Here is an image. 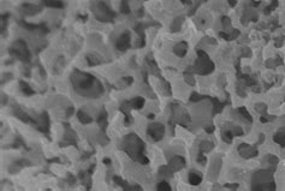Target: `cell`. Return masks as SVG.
<instances>
[{
    "label": "cell",
    "instance_id": "27",
    "mask_svg": "<svg viewBox=\"0 0 285 191\" xmlns=\"http://www.w3.org/2000/svg\"><path fill=\"white\" fill-rule=\"evenodd\" d=\"M103 162H105L106 165H111V160H110V159H105V160H103Z\"/></svg>",
    "mask_w": 285,
    "mask_h": 191
},
{
    "label": "cell",
    "instance_id": "21",
    "mask_svg": "<svg viewBox=\"0 0 285 191\" xmlns=\"http://www.w3.org/2000/svg\"><path fill=\"white\" fill-rule=\"evenodd\" d=\"M158 189H159V190H171V186H170L166 181H161V183L158 185Z\"/></svg>",
    "mask_w": 285,
    "mask_h": 191
},
{
    "label": "cell",
    "instance_id": "26",
    "mask_svg": "<svg viewBox=\"0 0 285 191\" xmlns=\"http://www.w3.org/2000/svg\"><path fill=\"white\" fill-rule=\"evenodd\" d=\"M72 113H73V107H69V108H68V111H66V114H68V117H70Z\"/></svg>",
    "mask_w": 285,
    "mask_h": 191
},
{
    "label": "cell",
    "instance_id": "6",
    "mask_svg": "<svg viewBox=\"0 0 285 191\" xmlns=\"http://www.w3.org/2000/svg\"><path fill=\"white\" fill-rule=\"evenodd\" d=\"M117 47H118V50H125L126 48L130 47V35H129V33L123 34L122 36L119 37V40L117 41Z\"/></svg>",
    "mask_w": 285,
    "mask_h": 191
},
{
    "label": "cell",
    "instance_id": "4",
    "mask_svg": "<svg viewBox=\"0 0 285 191\" xmlns=\"http://www.w3.org/2000/svg\"><path fill=\"white\" fill-rule=\"evenodd\" d=\"M114 16L112 11L103 4V2H99L98 4V9H96V18L99 20H110Z\"/></svg>",
    "mask_w": 285,
    "mask_h": 191
},
{
    "label": "cell",
    "instance_id": "5",
    "mask_svg": "<svg viewBox=\"0 0 285 191\" xmlns=\"http://www.w3.org/2000/svg\"><path fill=\"white\" fill-rule=\"evenodd\" d=\"M164 132H165V128L161 124H152L148 128V135L154 141H160L163 138Z\"/></svg>",
    "mask_w": 285,
    "mask_h": 191
},
{
    "label": "cell",
    "instance_id": "11",
    "mask_svg": "<svg viewBox=\"0 0 285 191\" xmlns=\"http://www.w3.org/2000/svg\"><path fill=\"white\" fill-rule=\"evenodd\" d=\"M130 105H131V107L136 108V110H141L143 107V105H144V100L141 96H137V98H135V99L130 101Z\"/></svg>",
    "mask_w": 285,
    "mask_h": 191
},
{
    "label": "cell",
    "instance_id": "23",
    "mask_svg": "<svg viewBox=\"0 0 285 191\" xmlns=\"http://www.w3.org/2000/svg\"><path fill=\"white\" fill-rule=\"evenodd\" d=\"M87 61H88L89 65H98V64H100V60H95V58L92 57V55L87 57Z\"/></svg>",
    "mask_w": 285,
    "mask_h": 191
},
{
    "label": "cell",
    "instance_id": "19",
    "mask_svg": "<svg viewBox=\"0 0 285 191\" xmlns=\"http://www.w3.org/2000/svg\"><path fill=\"white\" fill-rule=\"evenodd\" d=\"M24 28H27L28 30H37L40 28H45L43 25H35V24H28V23H22Z\"/></svg>",
    "mask_w": 285,
    "mask_h": 191
},
{
    "label": "cell",
    "instance_id": "8",
    "mask_svg": "<svg viewBox=\"0 0 285 191\" xmlns=\"http://www.w3.org/2000/svg\"><path fill=\"white\" fill-rule=\"evenodd\" d=\"M39 129H40L42 132H46V133H48V128H50V119H48V115H47V113H43L42 115H41L40 118V123H39Z\"/></svg>",
    "mask_w": 285,
    "mask_h": 191
},
{
    "label": "cell",
    "instance_id": "7",
    "mask_svg": "<svg viewBox=\"0 0 285 191\" xmlns=\"http://www.w3.org/2000/svg\"><path fill=\"white\" fill-rule=\"evenodd\" d=\"M238 150H239V154L242 155V156H244V158H252V156H255L256 155V153L257 151L255 150L253 147H250V145H248V144H242V145H239V148H238Z\"/></svg>",
    "mask_w": 285,
    "mask_h": 191
},
{
    "label": "cell",
    "instance_id": "13",
    "mask_svg": "<svg viewBox=\"0 0 285 191\" xmlns=\"http://www.w3.org/2000/svg\"><path fill=\"white\" fill-rule=\"evenodd\" d=\"M77 117H78L80 121H81V123H83V124H89V123H92V121H93L92 117H89L87 113H84L83 111L78 112V113H77Z\"/></svg>",
    "mask_w": 285,
    "mask_h": 191
},
{
    "label": "cell",
    "instance_id": "17",
    "mask_svg": "<svg viewBox=\"0 0 285 191\" xmlns=\"http://www.w3.org/2000/svg\"><path fill=\"white\" fill-rule=\"evenodd\" d=\"M43 1L50 7H63V4L59 0H43Z\"/></svg>",
    "mask_w": 285,
    "mask_h": 191
},
{
    "label": "cell",
    "instance_id": "2",
    "mask_svg": "<svg viewBox=\"0 0 285 191\" xmlns=\"http://www.w3.org/2000/svg\"><path fill=\"white\" fill-rule=\"evenodd\" d=\"M123 148L134 160H137V159L140 160L141 156H143V142L135 133H130L124 138V147Z\"/></svg>",
    "mask_w": 285,
    "mask_h": 191
},
{
    "label": "cell",
    "instance_id": "18",
    "mask_svg": "<svg viewBox=\"0 0 285 191\" xmlns=\"http://www.w3.org/2000/svg\"><path fill=\"white\" fill-rule=\"evenodd\" d=\"M130 7H129V2H128V0H122V2H121V11H122L123 13H129L130 12Z\"/></svg>",
    "mask_w": 285,
    "mask_h": 191
},
{
    "label": "cell",
    "instance_id": "12",
    "mask_svg": "<svg viewBox=\"0 0 285 191\" xmlns=\"http://www.w3.org/2000/svg\"><path fill=\"white\" fill-rule=\"evenodd\" d=\"M174 53H176L177 55H179V57H183L184 54L186 53V43H185V42H182V43L177 45L176 48H174Z\"/></svg>",
    "mask_w": 285,
    "mask_h": 191
},
{
    "label": "cell",
    "instance_id": "28",
    "mask_svg": "<svg viewBox=\"0 0 285 191\" xmlns=\"http://www.w3.org/2000/svg\"><path fill=\"white\" fill-rule=\"evenodd\" d=\"M148 118H149V119H153V118H154V114H148Z\"/></svg>",
    "mask_w": 285,
    "mask_h": 191
},
{
    "label": "cell",
    "instance_id": "1",
    "mask_svg": "<svg viewBox=\"0 0 285 191\" xmlns=\"http://www.w3.org/2000/svg\"><path fill=\"white\" fill-rule=\"evenodd\" d=\"M96 82L98 80H95L94 76L80 72L78 70H76L75 75H72V83H73L76 90L81 93L84 96H88V98H96L98 95H100L103 91V88L100 84V82L96 85H94V83H96Z\"/></svg>",
    "mask_w": 285,
    "mask_h": 191
},
{
    "label": "cell",
    "instance_id": "24",
    "mask_svg": "<svg viewBox=\"0 0 285 191\" xmlns=\"http://www.w3.org/2000/svg\"><path fill=\"white\" fill-rule=\"evenodd\" d=\"M239 112H241V113L244 115V117L247 118V119H248V120L252 121V117H250V114L248 113V111H245V108H243V107H242V108H239Z\"/></svg>",
    "mask_w": 285,
    "mask_h": 191
},
{
    "label": "cell",
    "instance_id": "16",
    "mask_svg": "<svg viewBox=\"0 0 285 191\" xmlns=\"http://www.w3.org/2000/svg\"><path fill=\"white\" fill-rule=\"evenodd\" d=\"M20 88H22L23 93L27 94V95H33V94H35V91L29 87V84H27V83H24V82H20Z\"/></svg>",
    "mask_w": 285,
    "mask_h": 191
},
{
    "label": "cell",
    "instance_id": "22",
    "mask_svg": "<svg viewBox=\"0 0 285 191\" xmlns=\"http://www.w3.org/2000/svg\"><path fill=\"white\" fill-rule=\"evenodd\" d=\"M232 133L230 132V131H225V132H223V138H224L225 142H231L232 141V136H231Z\"/></svg>",
    "mask_w": 285,
    "mask_h": 191
},
{
    "label": "cell",
    "instance_id": "9",
    "mask_svg": "<svg viewBox=\"0 0 285 191\" xmlns=\"http://www.w3.org/2000/svg\"><path fill=\"white\" fill-rule=\"evenodd\" d=\"M20 9H22L20 11H22L24 15H27V16H33V15H35V13H37V12L40 11V7H39V6L30 5V4H25V5H23Z\"/></svg>",
    "mask_w": 285,
    "mask_h": 191
},
{
    "label": "cell",
    "instance_id": "25",
    "mask_svg": "<svg viewBox=\"0 0 285 191\" xmlns=\"http://www.w3.org/2000/svg\"><path fill=\"white\" fill-rule=\"evenodd\" d=\"M255 110H256V111H259V112H262V111H265L266 110V106H264V105H257V106L255 107Z\"/></svg>",
    "mask_w": 285,
    "mask_h": 191
},
{
    "label": "cell",
    "instance_id": "15",
    "mask_svg": "<svg viewBox=\"0 0 285 191\" xmlns=\"http://www.w3.org/2000/svg\"><path fill=\"white\" fill-rule=\"evenodd\" d=\"M13 111H15V115H16L17 118L22 119L23 121H30V118L28 117V114H25L24 112H22L18 107H16V110H13Z\"/></svg>",
    "mask_w": 285,
    "mask_h": 191
},
{
    "label": "cell",
    "instance_id": "14",
    "mask_svg": "<svg viewBox=\"0 0 285 191\" xmlns=\"http://www.w3.org/2000/svg\"><path fill=\"white\" fill-rule=\"evenodd\" d=\"M189 183L193 184V185H197V184L201 183V177H200L196 172H191V173L189 174Z\"/></svg>",
    "mask_w": 285,
    "mask_h": 191
},
{
    "label": "cell",
    "instance_id": "10",
    "mask_svg": "<svg viewBox=\"0 0 285 191\" xmlns=\"http://www.w3.org/2000/svg\"><path fill=\"white\" fill-rule=\"evenodd\" d=\"M184 163H185V161H184L183 158H181V156H174L172 160H171L170 167L172 168L173 171H178V170L183 168Z\"/></svg>",
    "mask_w": 285,
    "mask_h": 191
},
{
    "label": "cell",
    "instance_id": "3",
    "mask_svg": "<svg viewBox=\"0 0 285 191\" xmlns=\"http://www.w3.org/2000/svg\"><path fill=\"white\" fill-rule=\"evenodd\" d=\"M10 53L12 55L17 57V58L20 59V60H29V57H30L25 42H23L22 40L16 41V42L13 43V46L11 47V50H10Z\"/></svg>",
    "mask_w": 285,
    "mask_h": 191
},
{
    "label": "cell",
    "instance_id": "20",
    "mask_svg": "<svg viewBox=\"0 0 285 191\" xmlns=\"http://www.w3.org/2000/svg\"><path fill=\"white\" fill-rule=\"evenodd\" d=\"M106 119H107V117H106V112H105V110H103V112H101V114H100V117H99V124L101 125V126H103V128H106Z\"/></svg>",
    "mask_w": 285,
    "mask_h": 191
}]
</instances>
